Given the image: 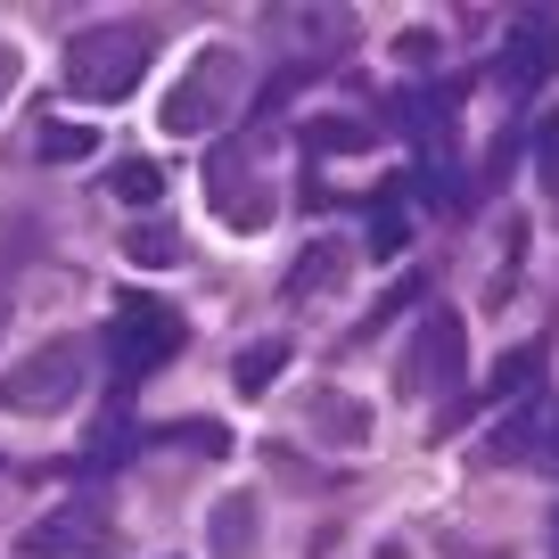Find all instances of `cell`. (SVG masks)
<instances>
[{"mask_svg":"<svg viewBox=\"0 0 559 559\" xmlns=\"http://www.w3.org/2000/svg\"><path fill=\"white\" fill-rule=\"evenodd\" d=\"M263 34L297 58V67H330V58H346L354 41H362V17H354V9H272Z\"/></svg>","mask_w":559,"mask_h":559,"instance_id":"obj_5","label":"cell"},{"mask_svg":"<svg viewBox=\"0 0 559 559\" xmlns=\"http://www.w3.org/2000/svg\"><path fill=\"white\" fill-rule=\"evenodd\" d=\"M526 379H543V346H519L493 362V395H526Z\"/></svg>","mask_w":559,"mask_h":559,"instance_id":"obj_18","label":"cell"},{"mask_svg":"<svg viewBox=\"0 0 559 559\" xmlns=\"http://www.w3.org/2000/svg\"><path fill=\"white\" fill-rule=\"evenodd\" d=\"M123 255H132L140 272H174V263H181V239H174V230H165V223H148V230L132 223V239H123Z\"/></svg>","mask_w":559,"mask_h":559,"instance_id":"obj_17","label":"cell"},{"mask_svg":"<svg viewBox=\"0 0 559 559\" xmlns=\"http://www.w3.org/2000/svg\"><path fill=\"white\" fill-rule=\"evenodd\" d=\"M493 453H502V461H559V395L526 403L502 437H493Z\"/></svg>","mask_w":559,"mask_h":559,"instance_id":"obj_10","label":"cell"},{"mask_svg":"<svg viewBox=\"0 0 559 559\" xmlns=\"http://www.w3.org/2000/svg\"><path fill=\"white\" fill-rule=\"evenodd\" d=\"M247 157H255V140H223V148L206 157V198H214V214H223L230 230H263L272 223V190L247 181Z\"/></svg>","mask_w":559,"mask_h":559,"instance_id":"obj_8","label":"cell"},{"mask_svg":"<svg viewBox=\"0 0 559 559\" xmlns=\"http://www.w3.org/2000/svg\"><path fill=\"white\" fill-rule=\"evenodd\" d=\"M148 58H157V34H148V25H91V34L67 41V91L91 99V107H116V99L140 91Z\"/></svg>","mask_w":559,"mask_h":559,"instance_id":"obj_1","label":"cell"},{"mask_svg":"<svg viewBox=\"0 0 559 559\" xmlns=\"http://www.w3.org/2000/svg\"><path fill=\"white\" fill-rule=\"evenodd\" d=\"M280 370H288V346H280V337H263V346L239 354V370H230V379H239V395H272Z\"/></svg>","mask_w":559,"mask_h":559,"instance_id":"obj_16","label":"cell"},{"mask_svg":"<svg viewBox=\"0 0 559 559\" xmlns=\"http://www.w3.org/2000/svg\"><path fill=\"white\" fill-rule=\"evenodd\" d=\"M559 74V9H535V17L510 25V50H502V83L510 91H535Z\"/></svg>","mask_w":559,"mask_h":559,"instance_id":"obj_9","label":"cell"},{"mask_svg":"<svg viewBox=\"0 0 559 559\" xmlns=\"http://www.w3.org/2000/svg\"><path fill=\"white\" fill-rule=\"evenodd\" d=\"M255 493H230V502H214L206 535H214V559H255Z\"/></svg>","mask_w":559,"mask_h":559,"instance_id":"obj_11","label":"cell"},{"mask_svg":"<svg viewBox=\"0 0 559 559\" xmlns=\"http://www.w3.org/2000/svg\"><path fill=\"white\" fill-rule=\"evenodd\" d=\"M239 99H247V58L230 50V41H206V50L190 58V74L165 91V116L157 123L174 140H206V132H223V123L239 116Z\"/></svg>","mask_w":559,"mask_h":559,"instance_id":"obj_2","label":"cell"},{"mask_svg":"<svg viewBox=\"0 0 559 559\" xmlns=\"http://www.w3.org/2000/svg\"><path fill=\"white\" fill-rule=\"evenodd\" d=\"M313 428H321L330 444H346V453H354V444L370 437V412H362L354 395H321V403H313Z\"/></svg>","mask_w":559,"mask_h":559,"instance_id":"obj_12","label":"cell"},{"mask_svg":"<svg viewBox=\"0 0 559 559\" xmlns=\"http://www.w3.org/2000/svg\"><path fill=\"white\" fill-rule=\"evenodd\" d=\"M403 379L419 386V395H444V386L469 379V330H461V313H428L412 330V354H403Z\"/></svg>","mask_w":559,"mask_h":559,"instance_id":"obj_6","label":"cell"},{"mask_svg":"<svg viewBox=\"0 0 559 559\" xmlns=\"http://www.w3.org/2000/svg\"><path fill=\"white\" fill-rule=\"evenodd\" d=\"M25 559H116V526H107L91 502L41 510V519L25 526Z\"/></svg>","mask_w":559,"mask_h":559,"instance_id":"obj_7","label":"cell"},{"mask_svg":"<svg viewBox=\"0 0 559 559\" xmlns=\"http://www.w3.org/2000/svg\"><path fill=\"white\" fill-rule=\"evenodd\" d=\"M107 354H116V379H148L181 354V313L174 305H148V297H123L116 321H107Z\"/></svg>","mask_w":559,"mask_h":559,"instance_id":"obj_4","label":"cell"},{"mask_svg":"<svg viewBox=\"0 0 559 559\" xmlns=\"http://www.w3.org/2000/svg\"><path fill=\"white\" fill-rule=\"evenodd\" d=\"M91 140H99L91 123H67V116H58V123H41V132H34V157H41V165H74V157H91Z\"/></svg>","mask_w":559,"mask_h":559,"instance_id":"obj_15","label":"cell"},{"mask_svg":"<svg viewBox=\"0 0 559 559\" xmlns=\"http://www.w3.org/2000/svg\"><path fill=\"white\" fill-rule=\"evenodd\" d=\"M535 157H543V181H551V190H559V116L543 123V148H535Z\"/></svg>","mask_w":559,"mask_h":559,"instance_id":"obj_19","label":"cell"},{"mask_svg":"<svg viewBox=\"0 0 559 559\" xmlns=\"http://www.w3.org/2000/svg\"><path fill=\"white\" fill-rule=\"evenodd\" d=\"M83 386H91V346L83 337H50V346H34L25 362H9L0 403H9L17 419H58V412H74Z\"/></svg>","mask_w":559,"mask_h":559,"instance_id":"obj_3","label":"cell"},{"mask_svg":"<svg viewBox=\"0 0 559 559\" xmlns=\"http://www.w3.org/2000/svg\"><path fill=\"white\" fill-rule=\"evenodd\" d=\"M9 272H17V255H0V321H9Z\"/></svg>","mask_w":559,"mask_h":559,"instance_id":"obj_21","label":"cell"},{"mask_svg":"<svg viewBox=\"0 0 559 559\" xmlns=\"http://www.w3.org/2000/svg\"><path fill=\"white\" fill-rule=\"evenodd\" d=\"M17 74H25V58H17V41H0V99L17 91Z\"/></svg>","mask_w":559,"mask_h":559,"instance_id":"obj_20","label":"cell"},{"mask_svg":"<svg viewBox=\"0 0 559 559\" xmlns=\"http://www.w3.org/2000/svg\"><path fill=\"white\" fill-rule=\"evenodd\" d=\"M330 280H346V247L313 239V247H305V263L288 272V297H313V288H330Z\"/></svg>","mask_w":559,"mask_h":559,"instance_id":"obj_13","label":"cell"},{"mask_svg":"<svg viewBox=\"0 0 559 559\" xmlns=\"http://www.w3.org/2000/svg\"><path fill=\"white\" fill-rule=\"evenodd\" d=\"M157 190H165V174L148 157H123L116 174H107V198H116V206H157Z\"/></svg>","mask_w":559,"mask_h":559,"instance_id":"obj_14","label":"cell"}]
</instances>
